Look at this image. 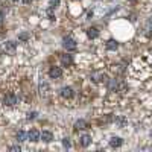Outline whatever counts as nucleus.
I'll return each instance as SVG.
<instances>
[{"label":"nucleus","mask_w":152,"mask_h":152,"mask_svg":"<svg viewBox=\"0 0 152 152\" xmlns=\"http://www.w3.org/2000/svg\"><path fill=\"white\" fill-rule=\"evenodd\" d=\"M62 46H64L67 50H75V49H76V41H75L73 38L67 37V38L62 40Z\"/></svg>","instance_id":"obj_1"},{"label":"nucleus","mask_w":152,"mask_h":152,"mask_svg":"<svg viewBox=\"0 0 152 152\" xmlns=\"http://www.w3.org/2000/svg\"><path fill=\"white\" fill-rule=\"evenodd\" d=\"M3 103H5V105H8V106L15 105V103H17V96H15V94H12V93H8V94L3 97Z\"/></svg>","instance_id":"obj_2"},{"label":"nucleus","mask_w":152,"mask_h":152,"mask_svg":"<svg viewBox=\"0 0 152 152\" xmlns=\"http://www.w3.org/2000/svg\"><path fill=\"white\" fill-rule=\"evenodd\" d=\"M41 138V134L37 131V129H31L29 132H28V140H31V141H38Z\"/></svg>","instance_id":"obj_3"},{"label":"nucleus","mask_w":152,"mask_h":152,"mask_svg":"<svg viewBox=\"0 0 152 152\" xmlns=\"http://www.w3.org/2000/svg\"><path fill=\"white\" fill-rule=\"evenodd\" d=\"M49 76L53 78V79L61 78V76H62V70H61L59 67H52V69L49 70Z\"/></svg>","instance_id":"obj_4"},{"label":"nucleus","mask_w":152,"mask_h":152,"mask_svg":"<svg viewBox=\"0 0 152 152\" xmlns=\"http://www.w3.org/2000/svg\"><path fill=\"white\" fill-rule=\"evenodd\" d=\"M61 96L64 97V99H71V97H73V90H71L70 87L61 88Z\"/></svg>","instance_id":"obj_5"},{"label":"nucleus","mask_w":152,"mask_h":152,"mask_svg":"<svg viewBox=\"0 0 152 152\" xmlns=\"http://www.w3.org/2000/svg\"><path fill=\"white\" fill-rule=\"evenodd\" d=\"M91 78H93L94 82H106L108 81V76H106L105 73H94Z\"/></svg>","instance_id":"obj_6"},{"label":"nucleus","mask_w":152,"mask_h":152,"mask_svg":"<svg viewBox=\"0 0 152 152\" xmlns=\"http://www.w3.org/2000/svg\"><path fill=\"white\" fill-rule=\"evenodd\" d=\"M15 49H17V44L14 43V41H6L5 43V50L8 52V53H15Z\"/></svg>","instance_id":"obj_7"},{"label":"nucleus","mask_w":152,"mask_h":152,"mask_svg":"<svg viewBox=\"0 0 152 152\" xmlns=\"http://www.w3.org/2000/svg\"><path fill=\"white\" fill-rule=\"evenodd\" d=\"M41 140L46 141V143H50V141L53 140V134L49 132V131H43V132H41Z\"/></svg>","instance_id":"obj_8"},{"label":"nucleus","mask_w":152,"mask_h":152,"mask_svg":"<svg viewBox=\"0 0 152 152\" xmlns=\"http://www.w3.org/2000/svg\"><path fill=\"white\" fill-rule=\"evenodd\" d=\"M87 35H88V38L94 40V38L99 37V31H97L96 28H90V29H87Z\"/></svg>","instance_id":"obj_9"},{"label":"nucleus","mask_w":152,"mask_h":152,"mask_svg":"<svg viewBox=\"0 0 152 152\" xmlns=\"http://www.w3.org/2000/svg\"><path fill=\"white\" fill-rule=\"evenodd\" d=\"M122 143H123V140H122L120 137H113V138L110 140V145H111L113 148H120Z\"/></svg>","instance_id":"obj_10"},{"label":"nucleus","mask_w":152,"mask_h":152,"mask_svg":"<svg viewBox=\"0 0 152 152\" xmlns=\"http://www.w3.org/2000/svg\"><path fill=\"white\" fill-rule=\"evenodd\" d=\"M117 47H119V44H117V41H116V40L106 41V49H108V50H116Z\"/></svg>","instance_id":"obj_11"},{"label":"nucleus","mask_w":152,"mask_h":152,"mask_svg":"<svg viewBox=\"0 0 152 152\" xmlns=\"http://www.w3.org/2000/svg\"><path fill=\"white\" fill-rule=\"evenodd\" d=\"M90 143H91V136H87V134H85V136L81 137V145H82L84 148H87Z\"/></svg>","instance_id":"obj_12"},{"label":"nucleus","mask_w":152,"mask_h":152,"mask_svg":"<svg viewBox=\"0 0 152 152\" xmlns=\"http://www.w3.org/2000/svg\"><path fill=\"white\" fill-rule=\"evenodd\" d=\"M61 62H62V66H70L71 62H73V59H71L70 55H62L61 56Z\"/></svg>","instance_id":"obj_13"},{"label":"nucleus","mask_w":152,"mask_h":152,"mask_svg":"<svg viewBox=\"0 0 152 152\" xmlns=\"http://www.w3.org/2000/svg\"><path fill=\"white\" fill-rule=\"evenodd\" d=\"M116 125H117L119 128H123L125 125H126V119H125L123 116H119V117H116Z\"/></svg>","instance_id":"obj_14"},{"label":"nucleus","mask_w":152,"mask_h":152,"mask_svg":"<svg viewBox=\"0 0 152 152\" xmlns=\"http://www.w3.org/2000/svg\"><path fill=\"white\" fill-rule=\"evenodd\" d=\"M26 137H28V134H26V132H23V131H19V132H17V141H19V143L24 141Z\"/></svg>","instance_id":"obj_15"},{"label":"nucleus","mask_w":152,"mask_h":152,"mask_svg":"<svg viewBox=\"0 0 152 152\" xmlns=\"http://www.w3.org/2000/svg\"><path fill=\"white\" fill-rule=\"evenodd\" d=\"M75 128H76V129H85V128H87V122H85V120H78V122L75 123Z\"/></svg>","instance_id":"obj_16"},{"label":"nucleus","mask_w":152,"mask_h":152,"mask_svg":"<svg viewBox=\"0 0 152 152\" xmlns=\"http://www.w3.org/2000/svg\"><path fill=\"white\" fill-rule=\"evenodd\" d=\"M58 5H59V0H50V8H53V9H55Z\"/></svg>","instance_id":"obj_17"},{"label":"nucleus","mask_w":152,"mask_h":152,"mask_svg":"<svg viewBox=\"0 0 152 152\" xmlns=\"http://www.w3.org/2000/svg\"><path fill=\"white\" fill-rule=\"evenodd\" d=\"M114 71H117V73H123L125 69H123V66H116V67H114Z\"/></svg>","instance_id":"obj_18"},{"label":"nucleus","mask_w":152,"mask_h":152,"mask_svg":"<svg viewBox=\"0 0 152 152\" xmlns=\"http://www.w3.org/2000/svg\"><path fill=\"white\" fill-rule=\"evenodd\" d=\"M62 145H64L66 148H70V140H69V138H64V140H62Z\"/></svg>","instance_id":"obj_19"},{"label":"nucleus","mask_w":152,"mask_h":152,"mask_svg":"<svg viewBox=\"0 0 152 152\" xmlns=\"http://www.w3.org/2000/svg\"><path fill=\"white\" fill-rule=\"evenodd\" d=\"M9 151H12V152H20V146H11Z\"/></svg>","instance_id":"obj_20"},{"label":"nucleus","mask_w":152,"mask_h":152,"mask_svg":"<svg viewBox=\"0 0 152 152\" xmlns=\"http://www.w3.org/2000/svg\"><path fill=\"white\" fill-rule=\"evenodd\" d=\"M35 116H37V113H29V114H28V119H34Z\"/></svg>","instance_id":"obj_21"},{"label":"nucleus","mask_w":152,"mask_h":152,"mask_svg":"<svg viewBox=\"0 0 152 152\" xmlns=\"http://www.w3.org/2000/svg\"><path fill=\"white\" fill-rule=\"evenodd\" d=\"M20 38H21V40H26V38H28V34H21Z\"/></svg>","instance_id":"obj_22"},{"label":"nucleus","mask_w":152,"mask_h":152,"mask_svg":"<svg viewBox=\"0 0 152 152\" xmlns=\"http://www.w3.org/2000/svg\"><path fill=\"white\" fill-rule=\"evenodd\" d=\"M148 26H151V28H152V17H149V20H148Z\"/></svg>","instance_id":"obj_23"},{"label":"nucleus","mask_w":152,"mask_h":152,"mask_svg":"<svg viewBox=\"0 0 152 152\" xmlns=\"http://www.w3.org/2000/svg\"><path fill=\"white\" fill-rule=\"evenodd\" d=\"M2 21H3V14L0 12V23H2Z\"/></svg>","instance_id":"obj_24"},{"label":"nucleus","mask_w":152,"mask_h":152,"mask_svg":"<svg viewBox=\"0 0 152 152\" xmlns=\"http://www.w3.org/2000/svg\"><path fill=\"white\" fill-rule=\"evenodd\" d=\"M23 2H24L26 5H28V3H31V2H32V0H23Z\"/></svg>","instance_id":"obj_25"},{"label":"nucleus","mask_w":152,"mask_h":152,"mask_svg":"<svg viewBox=\"0 0 152 152\" xmlns=\"http://www.w3.org/2000/svg\"><path fill=\"white\" fill-rule=\"evenodd\" d=\"M149 136H151V138H152V131H151V134H149Z\"/></svg>","instance_id":"obj_26"},{"label":"nucleus","mask_w":152,"mask_h":152,"mask_svg":"<svg viewBox=\"0 0 152 152\" xmlns=\"http://www.w3.org/2000/svg\"><path fill=\"white\" fill-rule=\"evenodd\" d=\"M12 2H19V0H12Z\"/></svg>","instance_id":"obj_27"}]
</instances>
